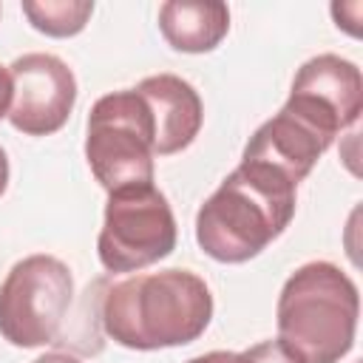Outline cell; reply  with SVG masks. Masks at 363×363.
Returning <instances> with one entry per match:
<instances>
[{
	"label": "cell",
	"instance_id": "cell-16",
	"mask_svg": "<svg viewBox=\"0 0 363 363\" xmlns=\"http://www.w3.org/2000/svg\"><path fill=\"white\" fill-rule=\"evenodd\" d=\"M34 363H79L74 354H65V352H48L43 357H37Z\"/></svg>",
	"mask_w": 363,
	"mask_h": 363
},
{
	"label": "cell",
	"instance_id": "cell-14",
	"mask_svg": "<svg viewBox=\"0 0 363 363\" xmlns=\"http://www.w3.org/2000/svg\"><path fill=\"white\" fill-rule=\"evenodd\" d=\"M11 96H14V88H11V74L6 65H0V119L9 116L11 111Z\"/></svg>",
	"mask_w": 363,
	"mask_h": 363
},
{
	"label": "cell",
	"instance_id": "cell-1",
	"mask_svg": "<svg viewBox=\"0 0 363 363\" xmlns=\"http://www.w3.org/2000/svg\"><path fill=\"white\" fill-rule=\"evenodd\" d=\"M99 318L105 335L125 349H170L204 335L213 295L190 269L136 272L105 292Z\"/></svg>",
	"mask_w": 363,
	"mask_h": 363
},
{
	"label": "cell",
	"instance_id": "cell-3",
	"mask_svg": "<svg viewBox=\"0 0 363 363\" xmlns=\"http://www.w3.org/2000/svg\"><path fill=\"white\" fill-rule=\"evenodd\" d=\"M278 343L295 363H340L360 315L354 281L329 261L298 267L278 295Z\"/></svg>",
	"mask_w": 363,
	"mask_h": 363
},
{
	"label": "cell",
	"instance_id": "cell-4",
	"mask_svg": "<svg viewBox=\"0 0 363 363\" xmlns=\"http://www.w3.org/2000/svg\"><path fill=\"white\" fill-rule=\"evenodd\" d=\"M153 116L136 88L105 94L88 113L85 159L108 190L153 184Z\"/></svg>",
	"mask_w": 363,
	"mask_h": 363
},
{
	"label": "cell",
	"instance_id": "cell-10",
	"mask_svg": "<svg viewBox=\"0 0 363 363\" xmlns=\"http://www.w3.org/2000/svg\"><path fill=\"white\" fill-rule=\"evenodd\" d=\"M292 91H303L326 102L340 113L346 125H354L363 111V77L360 68L337 54H318L306 60L295 79Z\"/></svg>",
	"mask_w": 363,
	"mask_h": 363
},
{
	"label": "cell",
	"instance_id": "cell-13",
	"mask_svg": "<svg viewBox=\"0 0 363 363\" xmlns=\"http://www.w3.org/2000/svg\"><path fill=\"white\" fill-rule=\"evenodd\" d=\"M235 363H295V360L284 352V346L278 340H264V343H255V346L238 352Z\"/></svg>",
	"mask_w": 363,
	"mask_h": 363
},
{
	"label": "cell",
	"instance_id": "cell-6",
	"mask_svg": "<svg viewBox=\"0 0 363 363\" xmlns=\"http://www.w3.org/2000/svg\"><path fill=\"white\" fill-rule=\"evenodd\" d=\"M176 250L173 210L153 184L108 193L105 221L96 238L108 272H139Z\"/></svg>",
	"mask_w": 363,
	"mask_h": 363
},
{
	"label": "cell",
	"instance_id": "cell-11",
	"mask_svg": "<svg viewBox=\"0 0 363 363\" xmlns=\"http://www.w3.org/2000/svg\"><path fill=\"white\" fill-rule=\"evenodd\" d=\"M159 31L170 48L184 54H204L227 37L230 9L224 3L167 0L159 9Z\"/></svg>",
	"mask_w": 363,
	"mask_h": 363
},
{
	"label": "cell",
	"instance_id": "cell-2",
	"mask_svg": "<svg viewBox=\"0 0 363 363\" xmlns=\"http://www.w3.org/2000/svg\"><path fill=\"white\" fill-rule=\"evenodd\" d=\"M295 187L269 164L244 162L199 207L196 241L221 264H244L272 244L295 216Z\"/></svg>",
	"mask_w": 363,
	"mask_h": 363
},
{
	"label": "cell",
	"instance_id": "cell-12",
	"mask_svg": "<svg viewBox=\"0 0 363 363\" xmlns=\"http://www.w3.org/2000/svg\"><path fill=\"white\" fill-rule=\"evenodd\" d=\"M28 23L48 37H74L94 14L91 0H23Z\"/></svg>",
	"mask_w": 363,
	"mask_h": 363
},
{
	"label": "cell",
	"instance_id": "cell-7",
	"mask_svg": "<svg viewBox=\"0 0 363 363\" xmlns=\"http://www.w3.org/2000/svg\"><path fill=\"white\" fill-rule=\"evenodd\" d=\"M349 128L335 108L312 94L289 91L284 108L267 119L244 147V162L269 164L292 184L303 182L335 136Z\"/></svg>",
	"mask_w": 363,
	"mask_h": 363
},
{
	"label": "cell",
	"instance_id": "cell-8",
	"mask_svg": "<svg viewBox=\"0 0 363 363\" xmlns=\"http://www.w3.org/2000/svg\"><path fill=\"white\" fill-rule=\"evenodd\" d=\"M11 74V111L9 122L26 136L57 133L77 102L74 71L54 54H23L9 65Z\"/></svg>",
	"mask_w": 363,
	"mask_h": 363
},
{
	"label": "cell",
	"instance_id": "cell-9",
	"mask_svg": "<svg viewBox=\"0 0 363 363\" xmlns=\"http://www.w3.org/2000/svg\"><path fill=\"white\" fill-rule=\"evenodd\" d=\"M136 91L142 94L153 116V153L170 156L190 147L204 119L199 91L176 74L145 77Z\"/></svg>",
	"mask_w": 363,
	"mask_h": 363
},
{
	"label": "cell",
	"instance_id": "cell-17",
	"mask_svg": "<svg viewBox=\"0 0 363 363\" xmlns=\"http://www.w3.org/2000/svg\"><path fill=\"white\" fill-rule=\"evenodd\" d=\"M6 184H9V159H6V150L0 147V196H3Z\"/></svg>",
	"mask_w": 363,
	"mask_h": 363
},
{
	"label": "cell",
	"instance_id": "cell-15",
	"mask_svg": "<svg viewBox=\"0 0 363 363\" xmlns=\"http://www.w3.org/2000/svg\"><path fill=\"white\" fill-rule=\"evenodd\" d=\"M235 357H238V352H207L187 363H235Z\"/></svg>",
	"mask_w": 363,
	"mask_h": 363
},
{
	"label": "cell",
	"instance_id": "cell-5",
	"mask_svg": "<svg viewBox=\"0 0 363 363\" xmlns=\"http://www.w3.org/2000/svg\"><path fill=\"white\" fill-rule=\"evenodd\" d=\"M74 298L71 269L54 255L17 261L0 284V335L20 349H37L60 335Z\"/></svg>",
	"mask_w": 363,
	"mask_h": 363
}]
</instances>
